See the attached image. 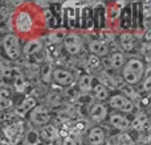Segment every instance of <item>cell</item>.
I'll list each match as a JSON object with an SVG mask.
<instances>
[{
	"label": "cell",
	"mask_w": 151,
	"mask_h": 145,
	"mask_svg": "<svg viewBox=\"0 0 151 145\" xmlns=\"http://www.w3.org/2000/svg\"><path fill=\"white\" fill-rule=\"evenodd\" d=\"M130 128L135 131H147L149 129V117L145 114L135 116V119L130 123Z\"/></svg>",
	"instance_id": "obj_13"
},
{
	"label": "cell",
	"mask_w": 151,
	"mask_h": 145,
	"mask_svg": "<svg viewBox=\"0 0 151 145\" xmlns=\"http://www.w3.org/2000/svg\"><path fill=\"white\" fill-rule=\"evenodd\" d=\"M119 15H121V9H119V8L113 7V8H110V9H109V17H110V20H117V18L119 17Z\"/></svg>",
	"instance_id": "obj_27"
},
{
	"label": "cell",
	"mask_w": 151,
	"mask_h": 145,
	"mask_svg": "<svg viewBox=\"0 0 151 145\" xmlns=\"http://www.w3.org/2000/svg\"><path fill=\"white\" fill-rule=\"evenodd\" d=\"M11 104H12V102H11L9 98L0 95V108H8V107H11Z\"/></svg>",
	"instance_id": "obj_28"
},
{
	"label": "cell",
	"mask_w": 151,
	"mask_h": 145,
	"mask_svg": "<svg viewBox=\"0 0 151 145\" xmlns=\"http://www.w3.org/2000/svg\"><path fill=\"white\" fill-rule=\"evenodd\" d=\"M88 63H89V68H91V69H98L99 66H101V60H99L98 57H96V55H89V58H88Z\"/></svg>",
	"instance_id": "obj_26"
},
{
	"label": "cell",
	"mask_w": 151,
	"mask_h": 145,
	"mask_svg": "<svg viewBox=\"0 0 151 145\" xmlns=\"http://www.w3.org/2000/svg\"><path fill=\"white\" fill-rule=\"evenodd\" d=\"M109 122L115 129L119 131H127L130 129V122L126 116H123L119 112H113L109 116Z\"/></svg>",
	"instance_id": "obj_8"
},
{
	"label": "cell",
	"mask_w": 151,
	"mask_h": 145,
	"mask_svg": "<svg viewBox=\"0 0 151 145\" xmlns=\"http://www.w3.org/2000/svg\"><path fill=\"white\" fill-rule=\"evenodd\" d=\"M143 74H145V63L138 58H131L123 65L122 77L127 85L139 83Z\"/></svg>",
	"instance_id": "obj_1"
},
{
	"label": "cell",
	"mask_w": 151,
	"mask_h": 145,
	"mask_svg": "<svg viewBox=\"0 0 151 145\" xmlns=\"http://www.w3.org/2000/svg\"><path fill=\"white\" fill-rule=\"evenodd\" d=\"M134 145H145V144H134Z\"/></svg>",
	"instance_id": "obj_32"
},
{
	"label": "cell",
	"mask_w": 151,
	"mask_h": 145,
	"mask_svg": "<svg viewBox=\"0 0 151 145\" xmlns=\"http://www.w3.org/2000/svg\"><path fill=\"white\" fill-rule=\"evenodd\" d=\"M36 106H37V103L33 98H25L20 103V106H17V108H16V115L17 116H24L28 112H31Z\"/></svg>",
	"instance_id": "obj_11"
},
{
	"label": "cell",
	"mask_w": 151,
	"mask_h": 145,
	"mask_svg": "<svg viewBox=\"0 0 151 145\" xmlns=\"http://www.w3.org/2000/svg\"><path fill=\"white\" fill-rule=\"evenodd\" d=\"M0 145H8V144H5V143H0Z\"/></svg>",
	"instance_id": "obj_31"
},
{
	"label": "cell",
	"mask_w": 151,
	"mask_h": 145,
	"mask_svg": "<svg viewBox=\"0 0 151 145\" xmlns=\"http://www.w3.org/2000/svg\"><path fill=\"white\" fill-rule=\"evenodd\" d=\"M63 145H82V141H81L80 137V132H72L70 135L65 136L63 141Z\"/></svg>",
	"instance_id": "obj_23"
},
{
	"label": "cell",
	"mask_w": 151,
	"mask_h": 145,
	"mask_svg": "<svg viewBox=\"0 0 151 145\" xmlns=\"http://www.w3.org/2000/svg\"><path fill=\"white\" fill-rule=\"evenodd\" d=\"M29 119L35 125H47L50 120V114L45 106H36L29 112Z\"/></svg>",
	"instance_id": "obj_4"
},
{
	"label": "cell",
	"mask_w": 151,
	"mask_h": 145,
	"mask_svg": "<svg viewBox=\"0 0 151 145\" xmlns=\"http://www.w3.org/2000/svg\"><path fill=\"white\" fill-rule=\"evenodd\" d=\"M65 15H66V21H68L69 28H74L76 26V20H77V17H76V9L74 8H72V7L66 8Z\"/></svg>",
	"instance_id": "obj_25"
},
{
	"label": "cell",
	"mask_w": 151,
	"mask_h": 145,
	"mask_svg": "<svg viewBox=\"0 0 151 145\" xmlns=\"http://www.w3.org/2000/svg\"><path fill=\"white\" fill-rule=\"evenodd\" d=\"M113 143H114V145H134L131 136L125 132L119 133V135H115L114 139H113Z\"/></svg>",
	"instance_id": "obj_22"
},
{
	"label": "cell",
	"mask_w": 151,
	"mask_h": 145,
	"mask_svg": "<svg viewBox=\"0 0 151 145\" xmlns=\"http://www.w3.org/2000/svg\"><path fill=\"white\" fill-rule=\"evenodd\" d=\"M12 78H13V87H15V90L17 91V92H23L27 87V82H25V79H24L23 74H21L17 69H15Z\"/></svg>",
	"instance_id": "obj_17"
},
{
	"label": "cell",
	"mask_w": 151,
	"mask_h": 145,
	"mask_svg": "<svg viewBox=\"0 0 151 145\" xmlns=\"http://www.w3.org/2000/svg\"><path fill=\"white\" fill-rule=\"evenodd\" d=\"M89 116L94 122H104L107 116V107L102 103H96L91 106L90 111H89Z\"/></svg>",
	"instance_id": "obj_9"
},
{
	"label": "cell",
	"mask_w": 151,
	"mask_h": 145,
	"mask_svg": "<svg viewBox=\"0 0 151 145\" xmlns=\"http://www.w3.org/2000/svg\"><path fill=\"white\" fill-rule=\"evenodd\" d=\"M89 49H90L91 54L96 57H105L109 53V46L105 44L104 41H91L89 44Z\"/></svg>",
	"instance_id": "obj_10"
},
{
	"label": "cell",
	"mask_w": 151,
	"mask_h": 145,
	"mask_svg": "<svg viewBox=\"0 0 151 145\" xmlns=\"http://www.w3.org/2000/svg\"><path fill=\"white\" fill-rule=\"evenodd\" d=\"M94 91V96H96L98 100L104 102L109 99V90L106 88V86L102 85V83H97L94 87H91Z\"/></svg>",
	"instance_id": "obj_20"
},
{
	"label": "cell",
	"mask_w": 151,
	"mask_h": 145,
	"mask_svg": "<svg viewBox=\"0 0 151 145\" xmlns=\"http://www.w3.org/2000/svg\"><path fill=\"white\" fill-rule=\"evenodd\" d=\"M119 44L125 52H131L134 49V46H135V38H134V36L131 33L125 32L119 37Z\"/></svg>",
	"instance_id": "obj_14"
},
{
	"label": "cell",
	"mask_w": 151,
	"mask_h": 145,
	"mask_svg": "<svg viewBox=\"0 0 151 145\" xmlns=\"http://www.w3.org/2000/svg\"><path fill=\"white\" fill-rule=\"evenodd\" d=\"M64 42V48H65L66 53H69L70 55H76L81 52V48H82V40L78 34L76 33H69L64 37L63 40Z\"/></svg>",
	"instance_id": "obj_5"
},
{
	"label": "cell",
	"mask_w": 151,
	"mask_h": 145,
	"mask_svg": "<svg viewBox=\"0 0 151 145\" xmlns=\"http://www.w3.org/2000/svg\"><path fill=\"white\" fill-rule=\"evenodd\" d=\"M21 132H23V128H21L20 125H9V127H7L4 129L5 136H7L11 141H13V143H16V141L20 139Z\"/></svg>",
	"instance_id": "obj_18"
},
{
	"label": "cell",
	"mask_w": 151,
	"mask_h": 145,
	"mask_svg": "<svg viewBox=\"0 0 151 145\" xmlns=\"http://www.w3.org/2000/svg\"><path fill=\"white\" fill-rule=\"evenodd\" d=\"M41 50H42V42L40 40H31V41H28L25 44L23 53L27 55H32V54H37Z\"/></svg>",
	"instance_id": "obj_16"
},
{
	"label": "cell",
	"mask_w": 151,
	"mask_h": 145,
	"mask_svg": "<svg viewBox=\"0 0 151 145\" xmlns=\"http://www.w3.org/2000/svg\"><path fill=\"white\" fill-rule=\"evenodd\" d=\"M109 62H110V68L121 69V68H123L126 60H125V55H123L121 52H114V53H111V55H110Z\"/></svg>",
	"instance_id": "obj_19"
},
{
	"label": "cell",
	"mask_w": 151,
	"mask_h": 145,
	"mask_svg": "<svg viewBox=\"0 0 151 145\" xmlns=\"http://www.w3.org/2000/svg\"><path fill=\"white\" fill-rule=\"evenodd\" d=\"M52 79L60 86H68L73 82V74L65 69H55L52 70Z\"/></svg>",
	"instance_id": "obj_6"
},
{
	"label": "cell",
	"mask_w": 151,
	"mask_h": 145,
	"mask_svg": "<svg viewBox=\"0 0 151 145\" xmlns=\"http://www.w3.org/2000/svg\"><path fill=\"white\" fill-rule=\"evenodd\" d=\"M109 106L114 109H118L121 112H125V114H129V112H133L134 109V104L133 102L129 98H126L125 95H113L109 98Z\"/></svg>",
	"instance_id": "obj_3"
},
{
	"label": "cell",
	"mask_w": 151,
	"mask_h": 145,
	"mask_svg": "<svg viewBox=\"0 0 151 145\" xmlns=\"http://www.w3.org/2000/svg\"><path fill=\"white\" fill-rule=\"evenodd\" d=\"M49 71L52 72V68H50V66H47V68L42 69V79H44L45 82H49L50 78H52V74H49Z\"/></svg>",
	"instance_id": "obj_29"
},
{
	"label": "cell",
	"mask_w": 151,
	"mask_h": 145,
	"mask_svg": "<svg viewBox=\"0 0 151 145\" xmlns=\"http://www.w3.org/2000/svg\"><path fill=\"white\" fill-rule=\"evenodd\" d=\"M32 25H33V21H32L31 15L25 11L19 12V15L16 16V28H17V31L27 33V32L31 31Z\"/></svg>",
	"instance_id": "obj_7"
},
{
	"label": "cell",
	"mask_w": 151,
	"mask_h": 145,
	"mask_svg": "<svg viewBox=\"0 0 151 145\" xmlns=\"http://www.w3.org/2000/svg\"><path fill=\"white\" fill-rule=\"evenodd\" d=\"M3 49L4 53L9 60H17L21 54V49H20V42H19L17 36L9 33L5 34L3 38Z\"/></svg>",
	"instance_id": "obj_2"
},
{
	"label": "cell",
	"mask_w": 151,
	"mask_h": 145,
	"mask_svg": "<svg viewBox=\"0 0 151 145\" xmlns=\"http://www.w3.org/2000/svg\"><path fill=\"white\" fill-rule=\"evenodd\" d=\"M142 87H143V90L146 91V92H150V90H151V78H150V75L146 77V79H145Z\"/></svg>",
	"instance_id": "obj_30"
},
{
	"label": "cell",
	"mask_w": 151,
	"mask_h": 145,
	"mask_svg": "<svg viewBox=\"0 0 151 145\" xmlns=\"http://www.w3.org/2000/svg\"><path fill=\"white\" fill-rule=\"evenodd\" d=\"M91 85H93V78L89 74L82 75L78 80V88L81 92H89L91 90Z\"/></svg>",
	"instance_id": "obj_21"
},
{
	"label": "cell",
	"mask_w": 151,
	"mask_h": 145,
	"mask_svg": "<svg viewBox=\"0 0 151 145\" xmlns=\"http://www.w3.org/2000/svg\"><path fill=\"white\" fill-rule=\"evenodd\" d=\"M39 135H40V137H42L44 140L53 141V140H56V139L58 137V131H57V128H56L55 125L47 124V125L42 127L41 132H40Z\"/></svg>",
	"instance_id": "obj_15"
},
{
	"label": "cell",
	"mask_w": 151,
	"mask_h": 145,
	"mask_svg": "<svg viewBox=\"0 0 151 145\" xmlns=\"http://www.w3.org/2000/svg\"><path fill=\"white\" fill-rule=\"evenodd\" d=\"M105 140V133L99 127H94L89 131L88 135V141L91 145H101Z\"/></svg>",
	"instance_id": "obj_12"
},
{
	"label": "cell",
	"mask_w": 151,
	"mask_h": 145,
	"mask_svg": "<svg viewBox=\"0 0 151 145\" xmlns=\"http://www.w3.org/2000/svg\"><path fill=\"white\" fill-rule=\"evenodd\" d=\"M25 143L27 145H39L40 143V135L35 129H31L25 135Z\"/></svg>",
	"instance_id": "obj_24"
}]
</instances>
